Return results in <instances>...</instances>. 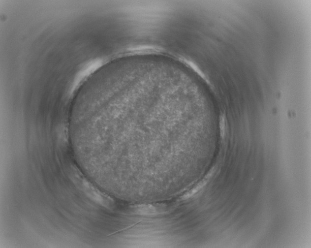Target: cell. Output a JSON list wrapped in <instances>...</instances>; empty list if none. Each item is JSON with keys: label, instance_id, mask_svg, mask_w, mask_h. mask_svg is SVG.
Listing matches in <instances>:
<instances>
[{"label": "cell", "instance_id": "6da1fadb", "mask_svg": "<svg viewBox=\"0 0 311 248\" xmlns=\"http://www.w3.org/2000/svg\"><path fill=\"white\" fill-rule=\"evenodd\" d=\"M79 187L89 197L100 204L108 207L111 202L109 197L101 192L96 187L86 180H82L80 183Z\"/></svg>", "mask_w": 311, "mask_h": 248}]
</instances>
